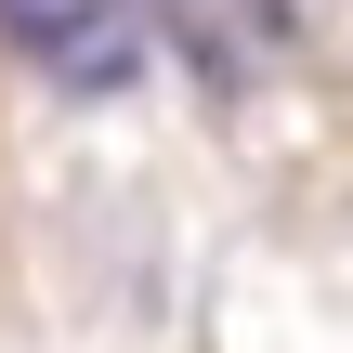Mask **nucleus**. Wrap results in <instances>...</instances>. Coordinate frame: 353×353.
<instances>
[{
    "label": "nucleus",
    "mask_w": 353,
    "mask_h": 353,
    "mask_svg": "<svg viewBox=\"0 0 353 353\" xmlns=\"http://www.w3.org/2000/svg\"><path fill=\"white\" fill-rule=\"evenodd\" d=\"M144 39H170L210 92H249V79H275L288 13H275V0H144Z\"/></svg>",
    "instance_id": "nucleus-2"
},
{
    "label": "nucleus",
    "mask_w": 353,
    "mask_h": 353,
    "mask_svg": "<svg viewBox=\"0 0 353 353\" xmlns=\"http://www.w3.org/2000/svg\"><path fill=\"white\" fill-rule=\"evenodd\" d=\"M0 39L52 92H131L144 79V0H0Z\"/></svg>",
    "instance_id": "nucleus-1"
}]
</instances>
